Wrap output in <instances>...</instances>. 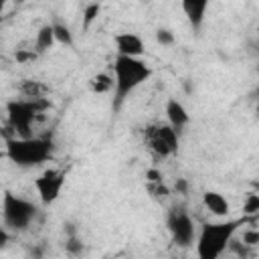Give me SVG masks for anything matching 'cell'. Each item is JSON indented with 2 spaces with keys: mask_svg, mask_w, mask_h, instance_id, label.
Returning <instances> with one entry per match:
<instances>
[{
  "mask_svg": "<svg viewBox=\"0 0 259 259\" xmlns=\"http://www.w3.org/2000/svg\"><path fill=\"white\" fill-rule=\"evenodd\" d=\"M257 219L239 217L217 223H202L196 235V259H221V255L229 249V243L235 239L237 231L245 225H253Z\"/></svg>",
  "mask_w": 259,
  "mask_h": 259,
  "instance_id": "cell-1",
  "label": "cell"
},
{
  "mask_svg": "<svg viewBox=\"0 0 259 259\" xmlns=\"http://www.w3.org/2000/svg\"><path fill=\"white\" fill-rule=\"evenodd\" d=\"M111 69H113V79H115L111 109L117 113V111L121 109L123 101H125L140 85H144V83L152 77V67H150L144 59L115 57Z\"/></svg>",
  "mask_w": 259,
  "mask_h": 259,
  "instance_id": "cell-2",
  "label": "cell"
},
{
  "mask_svg": "<svg viewBox=\"0 0 259 259\" xmlns=\"http://www.w3.org/2000/svg\"><path fill=\"white\" fill-rule=\"evenodd\" d=\"M4 154L10 162L20 168H34L49 162L55 154V144L51 138H8L4 140Z\"/></svg>",
  "mask_w": 259,
  "mask_h": 259,
  "instance_id": "cell-3",
  "label": "cell"
},
{
  "mask_svg": "<svg viewBox=\"0 0 259 259\" xmlns=\"http://www.w3.org/2000/svg\"><path fill=\"white\" fill-rule=\"evenodd\" d=\"M51 109L49 97L42 99H10L6 103V125L12 130L16 138H34L32 125L34 121Z\"/></svg>",
  "mask_w": 259,
  "mask_h": 259,
  "instance_id": "cell-4",
  "label": "cell"
},
{
  "mask_svg": "<svg viewBox=\"0 0 259 259\" xmlns=\"http://www.w3.org/2000/svg\"><path fill=\"white\" fill-rule=\"evenodd\" d=\"M38 206L10 190L4 192L2 196V221H4V227L12 233H18V231H26L30 225L36 223L38 219Z\"/></svg>",
  "mask_w": 259,
  "mask_h": 259,
  "instance_id": "cell-5",
  "label": "cell"
},
{
  "mask_svg": "<svg viewBox=\"0 0 259 259\" xmlns=\"http://www.w3.org/2000/svg\"><path fill=\"white\" fill-rule=\"evenodd\" d=\"M144 144L158 158H170L178 154L180 136L168 123H150L144 127Z\"/></svg>",
  "mask_w": 259,
  "mask_h": 259,
  "instance_id": "cell-6",
  "label": "cell"
},
{
  "mask_svg": "<svg viewBox=\"0 0 259 259\" xmlns=\"http://www.w3.org/2000/svg\"><path fill=\"white\" fill-rule=\"evenodd\" d=\"M166 227H168V233L174 241V245L178 247H190L196 243V225L192 221V217L184 210V208H170L168 214H166Z\"/></svg>",
  "mask_w": 259,
  "mask_h": 259,
  "instance_id": "cell-7",
  "label": "cell"
},
{
  "mask_svg": "<svg viewBox=\"0 0 259 259\" xmlns=\"http://www.w3.org/2000/svg\"><path fill=\"white\" fill-rule=\"evenodd\" d=\"M65 180H67V178H65V172L59 170V168H45V170L32 180L34 190H36V194H38V198H40V202H42L45 206L53 204V202L61 196L63 186H65Z\"/></svg>",
  "mask_w": 259,
  "mask_h": 259,
  "instance_id": "cell-8",
  "label": "cell"
},
{
  "mask_svg": "<svg viewBox=\"0 0 259 259\" xmlns=\"http://www.w3.org/2000/svg\"><path fill=\"white\" fill-rule=\"evenodd\" d=\"M113 45H115V53L117 57H132V59H142L146 53L144 40L140 34L136 32H117L113 34Z\"/></svg>",
  "mask_w": 259,
  "mask_h": 259,
  "instance_id": "cell-9",
  "label": "cell"
},
{
  "mask_svg": "<svg viewBox=\"0 0 259 259\" xmlns=\"http://www.w3.org/2000/svg\"><path fill=\"white\" fill-rule=\"evenodd\" d=\"M166 123L180 136L182 134V130L190 123V113H188V109L184 107V103L182 101H178V99H174V97H170L168 101H166Z\"/></svg>",
  "mask_w": 259,
  "mask_h": 259,
  "instance_id": "cell-10",
  "label": "cell"
},
{
  "mask_svg": "<svg viewBox=\"0 0 259 259\" xmlns=\"http://www.w3.org/2000/svg\"><path fill=\"white\" fill-rule=\"evenodd\" d=\"M208 0H182L180 2V8L190 24V28L194 32H198L204 24V16H206V10H208Z\"/></svg>",
  "mask_w": 259,
  "mask_h": 259,
  "instance_id": "cell-11",
  "label": "cell"
},
{
  "mask_svg": "<svg viewBox=\"0 0 259 259\" xmlns=\"http://www.w3.org/2000/svg\"><path fill=\"white\" fill-rule=\"evenodd\" d=\"M202 204H204V208H206L212 217H219V219H225V217L231 212L229 200H227L221 192H217V190H206V192H202Z\"/></svg>",
  "mask_w": 259,
  "mask_h": 259,
  "instance_id": "cell-12",
  "label": "cell"
},
{
  "mask_svg": "<svg viewBox=\"0 0 259 259\" xmlns=\"http://www.w3.org/2000/svg\"><path fill=\"white\" fill-rule=\"evenodd\" d=\"M18 93L22 95V99H42L49 97L51 87L40 79H22L18 83Z\"/></svg>",
  "mask_w": 259,
  "mask_h": 259,
  "instance_id": "cell-13",
  "label": "cell"
},
{
  "mask_svg": "<svg viewBox=\"0 0 259 259\" xmlns=\"http://www.w3.org/2000/svg\"><path fill=\"white\" fill-rule=\"evenodd\" d=\"M57 45V38H55V30H53V24L51 22H47V24H42L38 30H36V36H34V51L38 53V55H45V53H49L53 47Z\"/></svg>",
  "mask_w": 259,
  "mask_h": 259,
  "instance_id": "cell-14",
  "label": "cell"
},
{
  "mask_svg": "<svg viewBox=\"0 0 259 259\" xmlns=\"http://www.w3.org/2000/svg\"><path fill=\"white\" fill-rule=\"evenodd\" d=\"M87 85H89V91H91V93L103 95V93H111V91H113L115 79H113L111 73H97V75H93V77L87 81Z\"/></svg>",
  "mask_w": 259,
  "mask_h": 259,
  "instance_id": "cell-15",
  "label": "cell"
},
{
  "mask_svg": "<svg viewBox=\"0 0 259 259\" xmlns=\"http://www.w3.org/2000/svg\"><path fill=\"white\" fill-rule=\"evenodd\" d=\"M51 24H53V30H55L57 45H63V47H73V45H75L73 32H71V28H69L63 20H53Z\"/></svg>",
  "mask_w": 259,
  "mask_h": 259,
  "instance_id": "cell-16",
  "label": "cell"
},
{
  "mask_svg": "<svg viewBox=\"0 0 259 259\" xmlns=\"http://www.w3.org/2000/svg\"><path fill=\"white\" fill-rule=\"evenodd\" d=\"M241 212H243V217L259 219V192H257V190H249V192L245 194Z\"/></svg>",
  "mask_w": 259,
  "mask_h": 259,
  "instance_id": "cell-17",
  "label": "cell"
},
{
  "mask_svg": "<svg viewBox=\"0 0 259 259\" xmlns=\"http://www.w3.org/2000/svg\"><path fill=\"white\" fill-rule=\"evenodd\" d=\"M65 251H67V255H71V257H81V255H83L85 243H83V239L79 237V233L65 235Z\"/></svg>",
  "mask_w": 259,
  "mask_h": 259,
  "instance_id": "cell-18",
  "label": "cell"
},
{
  "mask_svg": "<svg viewBox=\"0 0 259 259\" xmlns=\"http://www.w3.org/2000/svg\"><path fill=\"white\" fill-rule=\"evenodd\" d=\"M99 12H101V4H99V2H91V4H87V6L83 8L81 28H83V30H89V28H91V24L97 20Z\"/></svg>",
  "mask_w": 259,
  "mask_h": 259,
  "instance_id": "cell-19",
  "label": "cell"
},
{
  "mask_svg": "<svg viewBox=\"0 0 259 259\" xmlns=\"http://www.w3.org/2000/svg\"><path fill=\"white\" fill-rule=\"evenodd\" d=\"M38 57L40 55L34 49H16V53H14V59H16L18 65H28V63L36 61Z\"/></svg>",
  "mask_w": 259,
  "mask_h": 259,
  "instance_id": "cell-20",
  "label": "cell"
},
{
  "mask_svg": "<svg viewBox=\"0 0 259 259\" xmlns=\"http://www.w3.org/2000/svg\"><path fill=\"white\" fill-rule=\"evenodd\" d=\"M146 188H148V192H150L154 198H158V200L168 198V196L172 194V190H170L164 182H158V184H146Z\"/></svg>",
  "mask_w": 259,
  "mask_h": 259,
  "instance_id": "cell-21",
  "label": "cell"
},
{
  "mask_svg": "<svg viewBox=\"0 0 259 259\" xmlns=\"http://www.w3.org/2000/svg\"><path fill=\"white\" fill-rule=\"evenodd\" d=\"M156 42L162 45V47H172L176 42V36L170 28H158L156 30Z\"/></svg>",
  "mask_w": 259,
  "mask_h": 259,
  "instance_id": "cell-22",
  "label": "cell"
},
{
  "mask_svg": "<svg viewBox=\"0 0 259 259\" xmlns=\"http://www.w3.org/2000/svg\"><path fill=\"white\" fill-rule=\"evenodd\" d=\"M227 251H233L235 255H239V259H247L249 255H251V247H247L241 239L237 241V239H233L231 243H229V249Z\"/></svg>",
  "mask_w": 259,
  "mask_h": 259,
  "instance_id": "cell-23",
  "label": "cell"
},
{
  "mask_svg": "<svg viewBox=\"0 0 259 259\" xmlns=\"http://www.w3.org/2000/svg\"><path fill=\"white\" fill-rule=\"evenodd\" d=\"M241 241L247 245V247H257L259 245V229H253V227H249V229H245L243 233H241Z\"/></svg>",
  "mask_w": 259,
  "mask_h": 259,
  "instance_id": "cell-24",
  "label": "cell"
},
{
  "mask_svg": "<svg viewBox=\"0 0 259 259\" xmlns=\"http://www.w3.org/2000/svg\"><path fill=\"white\" fill-rule=\"evenodd\" d=\"M158 182H164V176L158 168H148L146 170V184H158Z\"/></svg>",
  "mask_w": 259,
  "mask_h": 259,
  "instance_id": "cell-25",
  "label": "cell"
},
{
  "mask_svg": "<svg viewBox=\"0 0 259 259\" xmlns=\"http://www.w3.org/2000/svg\"><path fill=\"white\" fill-rule=\"evenodd\" d=\"M174 190L178 192V194H188V180L186 178H176V182H174Z\"/></svg>",
  "mask_w": 259,
  "mask_h": 259,
  "instance_id": "cell-26",
  "label": "cell"
},
{
  "mask_svg": "<svg viewBox=\"0 0 259 259\" xmlns=\"http://www.w3.org/2000/svg\"><path fill=\"white\" fill-rule=\"evenodd\" d=\"M28 253H30L32 259H45V247L42 245H32Z\"/></svg>",
  "mask_w": 259,
  "mask_h": 259,
  "instance_id": "cell-27",
  "label": "cell"
},
{
  "mask_svg": "<svg viewBox=\"0 0 259 259\" xmlns=\"http://www.w3.org/2000/svg\"><path fill=\"white\" fill-rule=\"evenodd\" d=\"M8 241H10V233H8L6 227H2V229H0V247L6 249V247H8Z\"/></svg>",
  "mask_w": 259,
  "mask_h": 259,
  "instance_id": "cell-28",
  "label": "cell"
},
{
  "mask_svg": "<svg viewBox=\"0 0 259 259\" xmlns=\"http://www.w3.org/2000/svg\"><path fill=\"white\" fill-rule=\"evenodd\" d=\"M255 111H257V115H259V97H257V105H255Z\"/></svg>",
  "mask_w": 259,
  "mask_h": 259,
  "instance_id": "cell-29",
  "label": "cell"
},
{
  "mask_svg": "<svg viewBox=\"0 0 259 259\" xmlns=\"http://www.w3.org/2000/svg\"><path fill=\"white\" fill-rule=\"evenodd\" d=\"M253 186H255V190L259 192V182H253Z\"/></svg>",
  "mask_w": 259,
  "mask_h": 259,
  "instance_id": "cell-30",
  "label": "cell"
}]
</instances>
